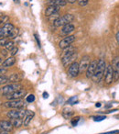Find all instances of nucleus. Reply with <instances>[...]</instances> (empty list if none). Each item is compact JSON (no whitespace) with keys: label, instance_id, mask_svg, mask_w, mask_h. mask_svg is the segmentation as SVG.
<instances>
[{"label":"nucleus","instance_id":"obj_1","mask_svg":"<svg viewBox=\"0 0 119 134\" xmlns=\"http://www.w3.org/2000/svg\"><path fill=\"white\" fill-rule=\"evenodd\" d=\"M64 50L65 51L62 56V63L64 66H67L68 64H72L74 62V60L77 57V52L76 49H74L72 46H69Z\"/></svg>","mask_w":119,"mask_h":134},{"label":"nucleus","instance_id":"obj_2","mask_svg":"<svg viewBox=\"0 0 119 134\" xmlns=\"http://www.w3.org/2000/svg\"><path fill=\"white\" fill-rule=\"evenodd\" d=\"M106 66H107V64H106L104 59L101 58V59L98 60V62H97L96 70H95L94 75H93V78H92L93 80V82L99 83L101 80H102L103 76H104V72H105Z\"/></svg>","mask_w":119,"mask_h":134},{"label":"nucleus","instance_id":"obj_3","mask_svg":"<svg viewBox=\"0 0 119 134\" xmlns=\"http://www.w3.org/2000/svg\"><path fill=\"white\" fill-rule=\"evenodd\" d=\"M22 86L19 83H15V84H10V85H7V86H3L2 88H0V95L3 96H8L10 94L14 93L15 91L19 89H21Z\"/></svg>","mask_w":119,"mask_h":134},{"label":"nucleus","instance_id":"obj_4","mask_svg":"<svg viewBox=\"0 0 119 134\" xmlns=\"http://www.w3.org/2000/svg\"><path fill=\"white\" fill-rule=\"evenodd\" d=\"M74 19V17L72 14H65V15L59 17L57 20L54 21V26L55 27H61V26H65V25L71 23L72 21Z\"/></svg>","mask_w":119,"mask_h":134},{"label":"nucleus","instance_id":"obj_5","mask_svg":"<svg viewBox=\"0 0 119 134\" xmlns=\"http://www.w3.org/2000/svg\"><path fill=\"white\" fill-rule=\"evenodd\" d=\"M26 115V110L24 108H16V109H11L7 113L8 118L10 119H24Z\"/></svg>","mask_w":119,"mask_h":134},{"label":"nucleus","instance_id":"obj_6","mask_svg":"<svg viewBox=\"0 0 119 134\" xmlns=\"http://www.w3.org/2000/svg\"><path fill=\"white\" fill-rule=\"evenodd\" d=\"M26 96H27V90L21 88V89H19V90H17V91H15L14 93L7 96L6 97L8 100H20V99L24 98Z\"/></svg>","mask_w":119,"mask_h":134},{"label":"nucleus","instance_id":"obj_7","mask_svg":"<svg viewBox=\"0 0 119 134\" xmlns=\"http://www.w3.org/2000/svg\"><path fill=\"white\" fill-rule=\"evenodd\" d=\"M4 106L8 108H12V109H16V108H23L26 106V102L22 99L20 100H8L4 104Z\"/></svg>","mask_w":119,"mask_h":134},{"label":"nucleus","instance_id":"obj_8","mask_svg":"<svg viewBox=\"0 0 119 134\" xmlns=\"http://www.w3.org/2000/svg\"><path fill=\"white\" fill-rule=\"evenodd\" d=\"M80 74V68H79V63L77 62H73L72 64H70L68 68V75L72 78H75Z\"/></svg>","mask_w":119,"mask_h":134},{"label":"nucleus","instance_id":"obj_9","mask_svg":"<svg viewBox=\"0 0 119 134\" xmlns=\"http://www.w3.org/2000/svg\"><path fill=\"white\" fill-rule=\"evenodd\" d=\"M75 40H76V37L74 35H69L67 37H65L64 39H62V41L59 42V47L62 50L68 48L69 46H71V44L73 42H74Z\"/></svg>","mask_w":119,"mask_h":134},{"label":"nucleus","instance_id":"obj_10","mask_svg":"<svg viewBox=\"0 0 119 134\" xmlns=\"http://www.w3.org/2000/svg\"><path fill=\"white\" fill-rule=\"evenodd\" d=\"M104 82L106 85H111L114 82V71L112 64H108L106 66L105 72H104Z\"/></svg>","mask_w":119,"mask_h":134},{"label":"nucleus","instance_id":"obj_11","mask_svg":"<svg viewBox=\"0 0 119 134\" xmlns=\"http://www.w3.org/2000/svg\"><path fill=\"white\" fill-rule=\"evenodd\" d=\"M112 67L114 71V81L117 82L119 80V56L114 58L112 62Z\"/></svg>","mask_w":119,"mask_h":134},{"label":"nucleus","instance_id":"obj_12","mask_svg":"<svg viewBox=\"0 0 119 134\" xmlns=\"http://www.w3.org/2000/svg\"><path fill=\"white\" fill-rule=\"evenodd\" d=\"M91 63V59L88 55H84V57L82 58V60L79 63V68H80V73H84V72H86L88 66Z\"/></svg>","mask_w":119,"mask_h":134},{"label":"nucleus","instance_id":"obj_13","mask_svg":"<svg viewBox=\"0 0 119 134\" xmlns=\"http://www.w3.org/2000/svg\"><path fill=\"white\" fill-rule=\"evenodd\" d=\"M97 66V61L96 60H93L91 62V63L88 66L87 70H86V77L87 78H93V75L95 73V70H96Z\"/></svg>","mask_w":119,"mask_h":134},{"label":"nucleus","instance_id":"obj_14","mask_svg":"<svg viewBox=\"0 0 119 134\" xmlns=\"http://www.w3.org/2000/svg\"><path fill=\"white\" fill-rule=\"evenodd\" d=\"M13 124L11 123V121L8 120H1L0 121V130L3 131H8L10 132L13 130Z\"/></svg>","mask_w":119,"mask_h":134},{"label":"nucleus","instance_id":"obj_15","mask_svg":"<svg viewBox=\"0 0 119 134\" xmlns=\"http://www.w3.org/2000/svg\"><path fill=\"white\" fill-rule=\"evenodd\" d=\"M35 113L33 111H30V110H26V115H25L24 119H23V125L24 126H28L29 123L31 122V120L33 119Z\"/></svg>","mask_w":119,"mask_h":134},{"label":"nucleus","instance_id":"obj_16","mask_svg":"<svg viewBox=\"0 0 119 134\" xmlns=\"http://www.w3.org/2000/svg\"><path fill=\"white\" fill-rule=\"evenodd\" d=\"M75 27L74 25L73 24V23H69V24L65 25V26L62 27V30H61V34L62 35H67L69 36L70 33H72V32L74 30Z\"/></svg>","mask_w":119,"mask_h":134},{"label":"nucleus","instance_id":"obj_17","mask_svg":"<svg viewBox=\"0 0 119 134\" xmlns=\"http://www.w3.org/2000/svg\"><path fill=\"white\" fill-rule=\"evenodd\" d=\"M15 29L14 25L12 23H9V22H7L6 24L4 25L3 27V30H4V37H8L9 34L12 32V30Z\"/></svg>","mask_w":119,"mask_h":134},{"label":"nucleus","instance_id":"obj_18","mask_svg":"<svg viewBox=\"0 0 119 134\" xmlns=\"http://www.w3.org/2000/svg\"><path fill=\"white\" fill-rule=\"evenodd\" d=\"M59 7H55V6H49L48 8H46V10H45V16L46 17H50L51 15H53V14L55 13H58V11H59Z\"/></svg>","mask_w":119,"mask_h":134},{"label":"nucleus","instance_id":"obj_19","mask_svg":"<svg viewBox=\"0 0 119 134\" xmlns=\"http://www.w3.org/2000/svg\"><path fill=\"white\" fill-rule=\"evenodd\" d=\"M16 63V58L14 56H11V57L6 59L4 62L2 63V67L4 68H8V67L13 66L14 64Z\"/></svg>","mask_w":119,"mask_h":134},{"label":"nucleus","instance_id":"obj_20","mask_svg":"<svg viewBox=\"0 0 119 134\" xmlns=\"http://www.w3.org/2000/svg\"><path fill=\"white\" fill-rule=\"evenodd\" d=\"M48 6H55V7H64L66 6L67 3L64 1V0H51V1H48Z\"/></svg>","mask_w":119,"mask_h":134},{"label":"nucleus","instance_id":"obj_21","mask_svg":"<svg viewBox=\"0 0 119 134\" xmlns=\"http://www.w3.org/2000/svg\"><path fill=\"white\" fill-rule=\"evenodd\" d=\"M10 121L16 128H19L23 125V119H10Z\"/></svg>","mask_w":119,"mask_h":134},{"label":"nucleus","instance_id":"obj_22","mask_svg":"<svg viewBox=\"0 0 119 134\" xmlns=\"http://www.w3.org/2000/svg\"><path fill=\"white\" fill-rule=\"evenodd\" d=\"M20 76H19V74H13L11 76L9 77V82L12 83V84H15V83H17L20 81Z\"/></svg>","mask_w":119,"mask_h":134},{"label":"nucleus","instance_id":"obj_23","mask_svg":"<svg viewBox=\"0 0 119 134\" xmlns=\"http://www.w3.org/2000/svg\"><path fill=\"white\" fill-rule=\"evenodd\" d=\"M73 115H74V112H73V110L63 109V111H62V116H63V118H65V119H70V118L73 117Z\"/></svg>","mask_w":119,"mask_h":134},{"label":"nucleus","instance_id":"obj_24","mask_svg":"<svg viewBox=\"0 0 119 134\" xmlns=\"http://www.w3.org/2000/svg\"><path fill=\"white\" fill-rule=\"evenodd\" d=\"M8 82H9V77L6 75H0V86L8 84Z\"/></svg>","mask_w":119,"mask_h":134},{"label":"nucleus","instance_id":"obj_25","mask_svg":"<svg viewBox=\"0 0 119 134\" xmlns=\"http://www.w3.org/2000/svg\"><path fill=\"white\" fill-rule=\"evenodd\" d=\"M14 47H15V43H14L13 41H8V42H7V44L5 45V48L8 51H11Z\"/></svg>","mask_w":119,"mask_h":134},{"label":"nucleus","instance_id":"obj_26","mask_svg":"<svg viewBox=\"0 0 119 134\" xmlns=\"http://www.w3.org/2000/svg\"><path fill=\"white\" fill-rule=\"evenodd\" d=\"M78 103V97L75 96V97H72L71 98L68 99L67 101V104L69 105H74V104H77Z\"/></svg>","mask_w":119,"mask_h":134},{"label":"nucleus","instance_id":"obj_27","mask_svg":"<svg viewBox=\"0 0 119 134\" xmlns=\"http://www.w3.org/2000/svg\"><path fill=\"white\" fill-rule=\"evenodd\" d=\"M17 34H19V30L15 28L13 30H12L11 33L9 34V36H8V38H9V39H15V38H17Z\"/></svg>","mask_w":119,"mask_h":134},{"label":"nucleus","instance_id":"obj_28","mask_svg":"<svg viewBox=\"0 0 119 134\" xmlns=\"http://www.w3.org/2000/svg\"><path fill=\"white\" fill-rule=\"evenodd\" d=\"M34 101H35V96L32 95V94H30L28 97H26V102L32 103V102H34Z\"/></svg>","mask_w":119,"mask_h":134},{"label":"nucleus","instance_id":"obj_29","mask_svg":"<svg viewBox=\"0 0 119 134\" xmlns=\"http://www.w3.org/2000/svg\"><path fill=\"white\" fill-rule=\"evenodd\" d=\"M77 3L80 7H85L89 3V0H77Z\"/></svg>","mask_w":119,"mask_h":134},{"label":"nucleus","instance_id":"obj_30","mask_svg":"<svg viewBox=\"0 0 119 134\" xmlns=\"http://www.w3.org/2000/svg\"><path fill=\"white\" fill-rule=\"evenodd\" d=\"M59 18V15L58 13H55V14H53V15H51L50 17H49V20L50 21H53V23H54V21L55 20H57Z\"/></svg>","mask_w":119,"mask_h":134},{"label":"nucleus","instance_id":"obj_31","mask_svg":"<svg viewBox=\"0 0 119 134\" xmlns=\"http://www.w3.org/2000/svg\"><path fill=\"white\" fill-rule=\"evenodd\" d=\"M93 120L94 121H103V120H104V119H106V117L104 115H101V116H96V117H93Z\"/></svg>","mask_w":119,"mask_h":134},{"label":"nucleus","instance_id":"obj_32","mask_svg":"<svg viewBox=\"0 0 119 134\" xmlns=\"http://www.w3.org/2000/svg\"><path fill=\"white\" fill-rule=\"evenodd\" d=\"M9 41V40L8 39V38H1L0 39V46H3L5 47V45L7 44V42Z\"/></svg>","mask_w":119,"mask_h":134},{"label":"nucleus","instance_id":"obj_33","mask_svg":"<svg viewBox=\"0 0 119 134\" xmlns=\"http://www.w3.org/2000/svg\"><path fill=\"white\" fill-rule=\"evenodd\" d=\"M81 119V117H75L73 118V119H72V124H73V126H76L77 123H78V121Z\"/></svg>","mask_w":119,"mask_h":134},{"label":"nucleus","instance_id":"obj_34","mask_svg":"<svg viewBox=\"0 0 119 134\" xmlns=\"http://www.w3.org/2000/svg\"><path fill=\"white\" fill-rule=\"evenodd\" d=\"M17 52H19V48L15 46L11 51H10V55H11V56H15L16 54L17 53Z\"/></svg>","mask_w":119,"mask_h":134},{"label":"nucleus","instance_id":"obj_35","mask_svg":"<svg viewBox=\"0 0 119 134\" xmlns=\"http://www.w3.org/2000/svg\"><path fill=\"white\" fill-rule=\"evenodd\" d=\"M34 37H35V39H36V41H37V43H38V45H39V47H40V41H39V35H38L37 33H35L34 34Z\"/></svg>","mask_w":119,"mask_h":134},{"label":"nucleus","instance_id":"obj_36","mask_svg":"<svg viewBox=\"0 0 119 134\" xmlns=\"http://www.w3.org/2000/svg\"><path fill=\"white\" fill-rule=\"evenodd\" d=\"M115 133H119V130H113V131L104 132V133H100V134H115Z\"/></svg>","mask_w":119,"mask_h":134},{"label":"nucleus","instance_id":"obj_37","mask_svg":"<svg viewBox=\"0 0 119 134\" xmlns=\"http://www.w3.org/2000/svg\"><path fill=\"white\" fill-rule=\"evenodd\" d=\"M7 72V68H4V67H0V75H3V74H5Z\"/></svg>","mask_w":119,"mask_h":134},{"label":"nucleus","instance_id":"obj_38","mask_svg":"<svg viewBox=\"0 0 119 134\" xmlns=\"http://www.w3.org/2000/svg\"><path fill=\"white\" fill-rule=\"evenodd\" d=\"M1 38H5L4 37V30H3V28H0V39Z\"/></svg>","mask_w":119,"mask_h":134},{"label":"nucleus","instance_id":"obj_39","mask_svg":"<svg viewBox=\"0 0 119 134\" xmlns=\"http://www.w3.org/2000/svg\"><path fill=\"white\" fill-rule=\"evenodd\" d=\"M66 3H70V4H74L75 2H77V0H64Z\"/></svg>","mask_w":119,"mask_h":134},{"label":"nucleus","instance_id":"obj_40","mask_svg":"<svg viewBox=\"0 0 119 134\" xmlns=\"http://www.w3.org/2000/svg\"><path fill=\"white\" fill-rule=\"evenodd\" d=\"M115 39H116V41L118 43V46H119V31H117L116 35H115Z\"/></svg>","mask_w":119,"mask_h":134},{"label":"nucleus","instance_id":"obj_41","mask_svg":"<svg viewBox=\"0 0 119 134\" xmlns=\"http://www.w3.org/2000/svg\"><path fill=\"white\" fill-rule=\"evenodd\" d=\"M117 111V109H111V110H108V111L105 112V114H110V113H113V112Z\"/></svg>","mask_w":119,"mask_h":134},{"label":"nucleus","instance_id":"obj_42","mask_svg":"<svg viewBox=\"0 0 119 134\" xmlns=\"http://www.w3.org/2000/svg\"><path fill=\"white\" fill-rule=\"evenodd\" d=\"M8 52V50H2L1 51V52H2V54L4 56H7V54H8V52Z\"/></svg>","mask_w":119,"mask_h":134},{"label":"nucleus","instance_id":"obj_43","mask_svg":"<svg viewBox=\"0 0 119 134\" xmlns=\"http://www.w3.org/2000/svg\"><path fill=\"white\" fill-rule=\"evenodd\" d=\"M112 106H113V104H107V105H105V106H104V108H105V109H107V108H112Z\"/></svg>","mask_w":119,"mask_h":134},{"label":"nucleus","instance_id":"obj_44","mask_svg":"<svg viewBox=\"0 0 119 134\" xmlns=\"http://www.w3.org/2000/svg\"><path fill=\"white\" fill-rule=\"evenodd\" d=\"M43 97H44V98H48V97H49V94L47 93V92H44V93H43Z\"/></svg>","mask_w":119,"mask_h":134},{"label":"nucleus","instance_id":"obj_45","mask_svg":"<svg viewBox=\"0 0 119 134\" xmlns=\"http://www.w3.org/2000/svg\"><path fill=\"white\" fill-rule=\"evenodd\" d=\"M101 106H102L101 103H96V104H95V107H96V108H100Z\"/></svg>","mask_w":119,"mask_h":134},{"label":"nucleus","instance_id":"obj_46","mask_svg":"<svg viewBox=\"0 0 119 134\" xmlns=\"http://www.w3.org/2000/svg\"><path fill=\"white\" fill-rule=\"evenodd\" d=\"M1 134H10V133H9V132H8V131H3V130H2Z\"/></svg>","mask_w":119,"mask_h":134},{"label":"nucleus","instance_id":"obj_47","mask_svg":"<svg viewBox=\"0 0 119 134\" xmlns=\"http://www.w3.org/2000/svg\"><path fill=\"white\" fill-rule=\"evenodd\" d=\"M13 1L15 3H17V4H19V0H13Z\"/></svg>","mask_w":119,"mask_h":134},{"label":"nucleus","instance_id":"obj_48","mask_svg":"<svg viewBox=\"0 0 119 134\" xmlns=\"http://www.w3.org/2000/svg\"><path fill=\"white\" fill-rule=\"evenodd\" d=\"M2 63V58L0 57V63Z\"/></svg>","mask_w":119,"mask_h":134},{"label":"nucleus","instance_id":"obj_49","mask_svg":"<svg viewBox=\"0 0 119 134\" xmlns=\"http://www.w3.org/2000/svg\"><path fill=\"white\" fill-rule=\"evenodd\" d=\"M1 132H2V130H0V134H1Z\"/></svg>","mask_w":119,"mask_h":134}]
</instances>
